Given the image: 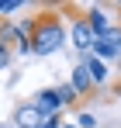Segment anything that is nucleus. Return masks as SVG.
Returning a JSON list of instances; mask_svg holds the SVG:
<instances>
[{"mask_svg":"<svg viewBox=\"0 0 121 128\" xmlns=\"http://www.w3.org/2000/svg\"><path fill=\"white\" fill-rule=\"evenodd\" d=\"M66 45V28H62L59 7H45L31 18V56H56Z\"/></svg>","mask_w":121,"mask_h":128,"instance_id":"nucleus-1","label":"nucleus"},{"mask_svg":"<svg viewBox=\"0 0 121 128\" xmlns=\"http://www.w3.org/2000/svg\"><path fill=\"white\" fill-rule=\"evenodd\" d=\"M69 38H73V45H76V52H80V56L94 52V42H97V35L90 31V24H86V14H76V18H73Z\"/></svg>","mask_w":121,"mask_h":128,"instance_id":"nucleus-2","label":"nucleus"},{"mask_svg":"<svg viewBox=\"0 0 121 128\" xmlns=\"http://www.w3.org/2000/svg\"><path fill=\"white\" fill-rule=\"evenodd\" d=\"M31 104H35V111H38L42 118H52V114H62V111H66L62 100H59V90H56V86H42L38 94L31 97Z\"/></svg>","mask_w":121,"mask_h":128,"instance_id":"nucleus-3","label":"nucleus"},{"mask_svg":"<svg viewBox=\"0 0 121 128\" xmlns=\"http://www.w3.org/2000/svg\"><path fill=\"white\" fill-rule=\"evenodd\" d=\"M69 83H73V90L80 94L83 100H86V97H94V94H100V90L94 86V80H90V73H86V66H83V62H76V66H73V76H69Z\"/></svg>","mask_w":121,"mask_h":128,"instance_id":"nucleus-4","label":"nucleus"},{"mask_svg":"<svg viewBox=\"0 0 121 128\" xmlns=\"http://www.w3.org/2000/svg\"><path fill=\"white\" fill-rule=\"evenodd\" d=\"M80 62L86 66V73H90V80H94V86L97 90H104V83H107V76H111V69H107V62H100L94 52H86V56H80Z\"/></svg>","mask_w":121,"mask_h":128,"instance_id":"nucleus-5","label":"nucleus"},{"mask_svg":"<svg viewBox=\"0 0 121 128\" xmlns=\"http://www.w3.org/2000/svg\"><path fill=\"white\" fill-rule=\"evenodd\" d=\"M10 121H14L18 128H38V125H42V114L35 111V104H31V100H24V104H18V107H14Z\"/></svg>","mask_w":121,"mask_h":128,"instance_id":"nucleus-6","label":"nucleus"},{"mask_svg":"<svg viewBox=\"0 0 121 128\" xmlns=\"http://www.w3.org/2000/svg\"><path fill=\"white\" fill-rule=\"evenodd\" d=\"M86 24H90V31L97 35V38H104L111 28H114V21H111V14L104 10V7H90L86 10Z\"/></svg>","mask_w":121,"mask_h":128,"instance_id":"nucleus-7","label":"nucleus"},{"mask_svg":"<svg viewBox=\"0 0 121 128\" xmlns=\"http://www.w3.org/2000/svg\"><path fill=\"white\" fill-rule=\"evenodd\" d=\"M94 56L100 59V62H118V45H114V28L94 42Z\"/></svg>","mask_w":121,"mask_h":128,"instance_id":"nucleus-8","label":"nucleus"},{"mask_svg":"<svg viewBox=\"0 0 121 128\" xmlns=\"http://www.w3.org/2000/svg\"><path fill=\"white\" fill-rule=\"evenodd\" d=\"M56 90H59V100H62V107H76V104H80V94L73 90V83H59Z\"/></svg>","mask_w":121,"mask_h":128,"instance_id":"nucleus-9","label":"nucleus"},{"mask_svg":"<svg viewBox=\"0 0 121 128\" xmlns=\"http://www.w3.org/2000/svg\"><path fill=\"white\" fill-rule=\"evenodd\" d=\"M14 59H18V56H14V48H10V45L0 38V69H7V66L14 62Z\"/></svg>","mask_w":121,"mask_h":128,"instance_id":"nucleus-10","label":"nucleus"},{"mask_svg":"<svg viewBox=\"0 0 121 128\" xmlns=\"http://www.w3.org/2000/svg\"><path fill=\"white\" fill-rule=\"evenodd\" d=\"M24 7V0H0V18H7V14H14Z\"/></svg>","mask_w":121,"mask_h":128,"instance_id":"nucleus-11","label":"nucleus"},{"mask_svg":"<svg viewBox=\"0 0 121 128\" xmlns=\"http://www.w3.org/2000/svg\"><path fill=\"white\" fill-rule=\"evenodd\" d=\"M76 125H80V128H97V118H94V114H83V111H80Z\"/></svg>","mask_w":121,"mask_h":128,"instance_id":"nucleus-12","label":"nucleus"},{"mask_svg":"<svg viewBox=\"0 0 121 128\" xmlns=\"http://www.w3.org/2000/svg\"><path fill=\"white\" fill-rule=\"evenodd\" d=\"M38 128H62V114H52V118H42Z\"/></svg>","mask_w":121,"mask_h":128,"instance_id":"nucleus-13","label":"nucleus"},{"mask_svg":"<svg viewBox=\"0 0 121 128\" xmlns=\"http://www.w3.org/2000/svg\"><path fill=\"white\" fill-rule=\"evenodd\" d=\"M111 97H118V100H121V76L114 80V83H111Z\"/></svg>","mask_w":121,"mask_h":128,"instance_id":"nucleus-14","label":"nucleus"},{"mask_svg":"<svg viewBox=\"0 0 121 128\" xmlns=\"http://www.w3.org/2000/svg\"><path fill=\"white\" fill-rule=\"evenodd\" d=\"M62 128H80V125H76V121H62Z\"/></svg>","mask_w":121,"mask_h":128,"instance_id":"nucleus-15","label":"nucleus"}]
</instances>
